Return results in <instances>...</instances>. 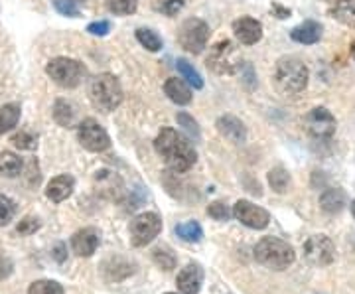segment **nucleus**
Listing matches in <instances>:
<instances>
[{"mask_svg": "<svg viewBox=\"0 0 355 294\" xmlns=\"http://www.w3.org/2000/svg\"><path fill=\"white\" fill-rule=\"evenodd\" d=\"M154 148L164 158L168 168H172L174 172H188L198 160L193 146L178 130L170 127L160 130V135L154 141Z\"/></svg>", "mask_w": 355, "mask_h": 294, "instance_id": "obj_1", "label": "nucleus"}, {"mask_svg": "<svg viewBox=\"0 0 355 294\" xmlns=\"http://www.w3.org/2000/svg\"><path fill=\"white\" fill-rule=\"evenodd\" d=\"M254 259L272 270H284L291 267L296 253L291 245L277 237H265L254 247Z\"/></svg>", "mask_w": 355, "mask_h": 294, "instance_id": "obj_2", "label": "nucleus"}, {"mask_svg": "<svg viewBox=\"0 0 355 294\" xmlns=\"http://www.w3.org/2000/svg\"><path fill=\"white\" fill-rule=\"evenodd\" d=\"M89 97L95 109L103 113H111L123 103V87L113 74H101L91 81Z\"/></svg>", "mask_w": 355, "mask_h": 294, "instance_id": "obj_3", "label": "nucleus"}, {"mask_svg": "<svg viewBox=\"0 0 355 294\" xmlns=\"http://www.w3.org/2000/svg\"><path fill=\"white\" fill-rule=\"evenodd\" d=\"M308 67L298 58H280L275 67V81L284 93H300L308 85Z\"/></svg>", "mask_w": 355, "mask_h": 294, "instance_id": "obj_4", "label": "nucleus"}, {"mask_svg": "<svg viewBox=\"0 0 355 294\" xmlns=\"http://www.w3.org/2000/svg\"><path fill=\"white\" fill-rule=\"evenodd\" d=\"M46 74L65 89H76L77 85H81L83 77H85V67L81 62L71 60V58H53L50 64L46 65Z\"/></svg>", "mask_w": 355, "mask_h": 294, "instance_id": "obj_5", "label": "nucleus"}, {"mask_svg": "<svg viewBox=\"0 0 355 294\" xmlns=\"http://www.w3.org/2000/svg\"><path fill=\"white\" fill-rule=\"evenodd\" d=\"M241 55L235 48V44L229 40L217 42L216 46L209 50L207 67H211L219 76H233L241 69Z\"/></svg>", "mask_w": 355, "mask_h": 294, "instance_id": "obj_6", "label": "nucleus"}, {"mask_svg": "<svg viewBox=\"0 0 355 294\" xmlns=\"http://www.w3.org/2000/svg\"><path fill=\"white\" fill-rule=\"evenodd\" d=\"M209 40V26L200 18H188L180 32H178V42L180 46L190 53H202Z\"/></svg>", "mask_w": 355, "mask_h": 294, "instance_id": "obj_7", "label": "nucleus"}, {"mask_svg": "<svg viewBox=\"0 0 355 294\" xmlns=\"http://www.w3.org/2000/svg\"><path fill=\"white\" fill-rule=\"evenodd\" d=\"M162 231V219L156 214H140L130 221V241L135 247H144L158 237V233Z\"/></svg>", "mask_w": 355, "mask_h": 294, "instance_id": "obj_8", "label": "nucleus"}, {"mask_svg": "<svg viewBox=\"0 0 355 294\" xmlns=\"http://www.w3.org/2000/svg\"><path fill=\"white\" fill-rule=\"evenodd\" d=\"M77 139L81 142V146L87 148L89 153H103L111 146V139H109L107 130L95 119H85L79 123Z\"/></svg>", "mask_w": 355, "mask_h": 294, "instance_id": "obj_9", "label": "nucleus"}, {"mask_svg": "<svg viewBox=\"0 0 355 294\" xmlns=\"http://www.w3.org/2000/svg\"><path fill=\"white\" fill-rule=\"evenodd\" d=\"M304 257L314 267H328L336 259V245L326 235H314L304 243Z\"/></svg>", "mask_w": 355, "mask_h": 294, "instance_id": "obj_10", "label": "nucleus"}, {"mask_svg": "<svg viewBox=\"0 0 355 294\" xmlns=\"http://www.w3.org/2000/svg\"><path fill=\"white\" fill-rule=\"evenodd\" d=\"M306 130L310 132V137L320 139V141H328L336 135V116L331 115L326 107H316L312 109L304 119Z\"/></svg>", "mask_w": 355, "mask_h": 294, "instance_id": "obj_11", "label": "nucleus"}, {"mask_svg": "<svg viewBox=\"0 0 355 294\" xmlns=\"http://www.w3.org/2000/svg\"><path fill=\"white\" fill-rule=\"evenodd\" d=\"M233 216H235V219H239L243 225H247L251 230H265L270 221V216L266 209L251 204L247 200H239L233 205Z\"/></svg>", "mask_w": 355, "mask_h": 294, "instance_id": "obj_12", "label": "nucleus"}, {"mask_svg": "<svg viewBox=\"0 0 355 294\" xmlns=\"http://www.w3.org/2000/svg\"><path fill=\"white\" fill-rule=\"evenodd\" d=\"M99 241H101V233L95 227H85V230H79L77 233H73L71 249L79 257H91L97 251Z\"/></svg>", "mask_w": 355, "mask_h": 294, "instance_id": "obj_13", "label": "nucleus"}, {"mask_svg": "<svg viewBox=\"0 0 355 294\" xmlns=\"http://www.w3.org/2000/svg\"><path fill=\"white\" fill-rule=\"evenodd\" d=\"M233 32L243 46H253L263 38V24L254 18L243 16V18L233 22Z\"/></svg>", "mask_w": 355, "mask_h": 294, "instance_id": "obj_14", "label": "nucleus"}, {"mask_svg": "<svg viewBox=\"0 0 355 294\" xmlns=\"http://www.w3.org/2000/svg\"><path fill=\"white\" fill-rule=\"evenodd\" d=\"M203 270L200 265H188L186 269L180 270L176 284L178 291L182 294H198L202 288Z\"/></svg>", "mask_w": 355, "mask_h": 294, "instance_id": "obj_15", "label": "nucleus"}, {"mask_svg": "<svg viewBox=\"0 0 355 294\" xmlns=\"http://www.w3.org/2000/svg\"><path fill=\"white\" fill-rule=\"evenodd\" d=\"M217 130L227 139V141L235 142V144H243L247 139V128L243 125L237 116L233 115H223L217 119L216 123Z\"/></svg>", "mask_w": 355, "mask_h": 294, "instance_id": "obj_16", "label": "nucleus"}, {"mask_svg": "<svg viewBox=\"0 0 355 294\" xmlns=\"http://www.w3.org/2000/svg\"><path fill=\"white\" fill-rule=\"evenodd\" d=\"M73 190H76V180L71 178L69 174H62V176L53 178L48 184L46 196L50 198L51 202L60 204V202H65L73 193Z\"/></svg>", "mask_w": 355, "mask_h": 294, "instance_id": "obj_17", "label": "nucleus"}, {"mask_svg": "<svg viewBox=\"0 0 355 294\" xmlns=\"http://www.w3.org/2000/svg\"><path fill=\"white\" fill-rule=\"evenodd\" d=\"M291 38L298 44H316L322 38V26L318 24L316 20H304L302 24H298L296 28H292Z\"/></svg>", "mask_w": 355, "mask_h": 294, "instance_id": "obj_18", "label": "nucleus"}, {"mask_svg": "<svg viewBox=\"0 0 355 294\" xmlns=\"http://www.w3.org/2000/svg\"><path fill=\"white\" fill-rule=\"evenodd\" d=\"M328 12L347 26H355V0H322Z\"/></svg>", "mask_w": 355, "mask_h": 294, "instance_id": "obj_19", "label": "nucleus"}, {"mask_svg": "<svg viewBox=\"0 0 355 294\" xmlns=\"http://www.w3.org/2000/svg\"><path fill=\"white\" fill-rule=\"evenodd\" d=\"M166 95L170 97V101H174L176 105H188L191 103V89L186 85L184 79L178 77H170L164 85Z\"/></svg>", "mask_w": 355, "mask_h": 294, "instance_id": "obj_20", "label": "nucleus"}, {"mask_svg": "<svg viewBox=\"0 0 355 294\" xmlns=\"http://www.w3.org/2000/svg\"><path fill=\"white\" fill-rule=\"evenodd\" d=\"M320 205L328 214H340L345 205V192L340 188H330L320 196Z\"/></svg>", "mask_w": 355, "mask_h": 294, "instance_id": "obj_21", "label": "nucleus"}, {"mask_svg": "<svg viewBox=\"0 0 355 294\" xmlns=\"http://www.w3.org/2000/svg\"><path fill=\"white\" fill-rule=\"evenodd\" d=\"M53 119L58 125H62L65 128H71L76 125V109L71 103L64 101V99H58L53 105Z\"/></svg>", "mask_w": 355, "mask_h": 294, "instance_id": "obj_22", "label": "nucleus"}, {"mask_svg": "<svg viewBox=\"0 0 355 294\" xmlns=\"http://www.w3.org/2000/svg\"><path fill=\"white\" fill-rule=\"evenodd\" d=\"M20 111H22V109H20L18 103H8V105H4V107L0 109V135L12 130V128L18 125V121H20Z\"/></svg>", "mask_w": 355, "mask_h": 294, "instance_id": "obj_23", "label": "nucleus"}, {"mask_svg": "<svg viewBox=\"0 0 355 294\" xmlns=\"http://www.w3.org/2000/svg\"><path fill=\"white\" fill-rule=\"evenodd\" d=\"M22 158L14 153H0V174L6 178H16L22 172Z\"/></svg>", "mask_w": 355, "mask_h": 294, "instance_id": "obj_24", "label": "nucleus"}, {"mask_svg": "<svg viewBox=\"0 0 355 294\" xmlns=\"http://www.w3.org/2000/svg\"><path fill=\"white\" fill-rule=\"evenodd\" d=\"M176 233L180 239H184V241H188V243H198V241H202L203 237L202 225H200L198 221L180 223V225H176Z\"/></svg>", "mask_w": 355, "mask_h": 294, "instance_id": "obj_25", "label": "nucleus"}, {"mask_svg": "<svg viewBox=\"0 0 355 294\" xmlns=\"http://www.w3.org/2000/svg\"><path fill=\"white\" fill-rule=\"evenodd\" d=\"M268 184L277 193H284L288 190V184H291V174L284 168H272L268 172Z\"/></svg>", "mask_w": 355, "mask_h": 294, "instance_id": "obj_26", "label": "nucleus"}, {"mask_svg": "<svg viewBox=\"0 0 355 294\" xmlns=\"http://www.w3.org/2000/svg\"><path fill=\"white\" fill-rule=\"evenodd\" d=\"M176 65H178V71H180L182 79H186L191 87H193V89H202L203 87L202 76H200V74H198V71L191 67V64H188L186 60H182V58H180V60L176 62Z\"/></svg>", "mask_w": 355, "mask_h": 294, "instance_id": "obj_27", "label": "nucleus"}, {"mask_svg": "<svg viewBox=\"0 0 355 294\" xmlns=\"http://www.w3.org/2000/svg\"><path fill=\"white\" fill-rule=\"evenodd\" d=\"M137 40H139L140 44H142L148 51L162 50V38H160L156 32L148 30V28H140V30H137Z\"/></svg>", "mask_w": 355, "mask_h": 294, "instance_id": "obj_28", "label": "nucleus"}, {"mask_svg": "<svg viewBox=\"0 0 355 294\" xmlns=\"http://www.w3.org/2000/svg\"><path fill=\"white\" fill-rule=\"evenodd\" d=\"M139 0H107V8L109 12L116 16H128V14L137 12Z\"/></svg>", "mask_w": 355, "mask_h": 294, "instance_id": "obj_29", "label": "nucleus"}, {"mask_svg": "<svg viewBox=\"0 0 355 294\" xmlns=\"http://www.w3.org/2000/svg\"><path fill=\"white\" fill-rule=\"evenodd\" d=\"M28 294H64V286L55 281H36L30 284Z\"/></svg>", "mask_w": 355, "mask_h": 294, "instance_id": "obj_30", "label": "nucleus"}, {"mask_svg": "<svg viewBox=\"0 0 355 294\" xmlns=\"http://www.w3.org/2000/svg\"><path fill=\"white\" fill-rule=\"evenodd\" d=\"M154 263L164 270H172L176 267V257L174 253H170L168 249H162V247H156L153 251Z\"/></svg>", "mask_w": 355, "mask_h": 294, "instance_id": "obj_31", "label": "nucleus"}, {"mask_svg": "<svg viewBox=\"0 0 355 294\" xmlns=\"http://www.w3.org/2000/svg\"><path fill=\"white\" fill-rule=\"evenodd\" d=\"M16 148H20V150H36V146H38V139L32 135V132H16L12 139H10Z\"/></svg>", "mask_w": 355, "mask_h": 294, "instance_id": "obj_32", "label": "nucleus"}, {"mask_svg": "<svg viewBox=\"0 0 355 294\" xmlns=\"http://www.w3.org/2000/svg\"><path fill=\"white\" fill-rule=\"evenodd\" d=\"M16 214V204L8 196H0V227L6 225Z\"/></svg>", "mask_w": 355, "mask_h": 294, "instance_id": "obj_33", "label": "nucleus"}, {"mask_svg": "<svg viewBox=\"0 0 355 294\" xmlns=\"http://www.w3.org/2000/svg\"><path fill=\"white\" fill-rule=\"evenodd\" d=\"M176 121H178V125H180V127H184V130H186L190 137H193L196 141L200 139V127H198V123L193 121V116H190L188 113H178Z\"/></svg>", "mask_w": 355, "mask_h": 294, "instance_id": "obj_34", "label": "nucleus"}, {"mask_svg": "<svg viewBox=\"0 0 355 294\" xmlns=\"http://www.w3.org/2000/svg\"><path fill=\"white\" fill-rule=\"evenodd\" d=\"M207 216L209 218L217 219V221H227L233 214L229 211V207L225 204H221V202H216V204H211L207 207Z\"/></svg>", "mask_w": 355, "mask_h": 294, "instance_id": "obj_35", "label": "nucleus"}, {"mask_svg": "<svg viewBox=\"0 0 355 294\" xmlns=\"http://www.w3.org/2000/svg\"><path fill=\"white\" fill-rule=\"evenodd\" d=\"M53 6H55L58 12L64 14V16H71V18L79 16V8H77L76 0H53Z\"/></svg>", "mask_w": 355, "mask_h": 294, "instance_id": "obj_36", "label": "nucleus"}, {"mask_svg": "<svg viewBox=\"0 0 355 294\" xmlns=\"http://www.w3.org/2000/svg\"><path fill=\"white\" fill-rule=\"evenodd\" d=\"M40 227H42V223H40L38 218H24L18 223L16 231H18L20 235H32V233H36Z\"/></svg>", "mask_w": 355, "mask_h": 294, "instance_id": "obj_37", "label": "nucleus"}, {"mask_svg": "<svg viewBox=\"0 0 355 294\" xmlns=\"http://www.w3.org/2000/svg\"><path fill=\"white\" fill-rule=\"evenodd\" d=\"M87 32L89 34H93V36H107V34L111 32V22H107V20L93 22V24L87 26Z\"/></svg>", "mask_w": 355, "mask_h": 294, "instance_id": "obj_38", "label": "nucleus"}, {"mask_svg": "<svg viewBox=\"0 0 355 294\" xmlns=\"http://www.w3.org/2000/svg\"><path fill=\"white\" fill-rule=\"evenodd\" d=\"M184 4H186V0H166L162 10H164L168 16H176V14L184 8Z\"/></svg>", "mask_w": 355, "mask_h": 294, "instance_id": "obj_39", "label": "nucleus"}, {"mask_svg": "<svg viewBox=\"0 0 355 294\" xmlns=\"http://www.w3.org/2000/svg\"><path fill=\"white\" fill-rule=\"evenodd\" d=\"M12 261L10 259H4V257H0V281H4V279H8L10 275H12Z\"/></svg>", "mask_w": 355, "mask_h": 294, "instance_id": "obj_40", "label": "nucleus"}, {"mask_svg": "<svg viewBox=\"0 0 355 294\" xmlns=\"http://www.w3.org/2000/svg\"><path fill=\"white\" fill-rule=\"evenodd\" d=\"M53 259L58 261V263H64L65 261V245L60 243L55 249H53Z\"/></svg>", "mask_w": 355, "mask_h": 294, "instance_id": "obj_41", "label": "nucleus"}, {"mask_svg": "<svg viewBox=\"0 0 355 294\" xmlns=\"http://www.w3.org/2000/svg\"><path fill=\"white\" fill-rule=\"evenodd\" d=\"M275 10L279 14V18H288L291 16V10H286V8H280L279 4H275Z\"/></svg>", "mask_w": 355, "mask_h": 294, "instance_id": "obj_42", "label": "nucleus"}, {"mask_svg": "<svg viewBox=\"0 0 355 294\" xmlns=\"http://www.w3.org/2000/svg\"><path fill=\"white\" fill-rule=\"evenodd\" d=\"M352 214H354V218H355V200L352 202Z\"/></svg>", "mask_w": 355, "mask_h": 294, "instance_id": "obj_43", "label": "nucleus"}, {"mask_svg": "<svg viewBox=\"0 0 355 294\" xmlns=\"http://www.w3.org/2000/svg\"><path fill=\"white\" fill-rule=\"evenodd\" d=\"M352 53H354V60H355V42L352 44Z\"/></svg>", "mask_w": 355, "mask_h": 294, "instance_id": "obj_44", "label": "nucleus"}, {"mask_svg": "<svg viewBox=\"0 0 355 294\" xmlns=\"http://www.w3.org/2000/svg\"><path fill=\"white\" fill-rule=\"evenodd\" d=\"M168 294H174V293H168Z\"/></svg>", "mask_w": 355, "mask_h": 294, "instance_id": "obj_45", "label": "nucleus"}]
</instances>
